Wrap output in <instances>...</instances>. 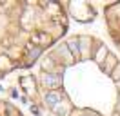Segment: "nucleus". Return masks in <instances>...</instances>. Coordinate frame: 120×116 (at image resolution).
<instances>
[{
    "instance_id": "nucleus-1",
    "label": "nucleus",
    "mask_w": 120,
    "mask_h": 116,
    "mask_svg": "<svg viewBox=\"0 0 120 116\" xmlns=\"http://www.w3.org/2000/svg\"><path fill=\"white\" fill-rule=\"evenodd\" d=\"M35 65L20 85L55 116H120V62L97 36L56 44Z\"/></svg>"
},
{
    "instance_id": "nucleus-2",
    "label": "nucleus",
    "mask_w": 120,
    "mask_h": 116,
    "mask_svg": "<svg viewBox=\"0 0 120 116\" xmlns=\"http://www.w3.org/2000/svg\"><path fill=\"white\" fill-rule=\"evenodd\" d=\"M68 29L64 7L55 2H9L0 24V76L33 67Z\"/></svg>"
},
{
    "instance_id": "nucleus-3",
    "label": "nucleus",
    "mask_w": 120,
    "mask_h": 116,
    "mask_svg": "<svg viewBox=\"0 0 120 116\" xmlns=\"http://www.w3.org/2000/svg\"><path fill=\"white\" fill-rule=\"evenodd\" d=\"M105 16L109 25V35L115 40V44L120 47V4H109L105 6Z\"/></svg>"
},
{
    "instance_id": "nucleus-4",
    "label": "nucleus",
    "mask_w": 120,
    "mask_h": 116,
    "mask_svg": "<svg viewBox=\"0 0 120 116\" xmlns=\"http://www.w3.org/2000/svg\"><path fill=\"white\" fill-rule=\"evenodd\" d=\"M0 116H24V114L13 105V103L0 100Z\"/></svg>"
}]
</instances>
